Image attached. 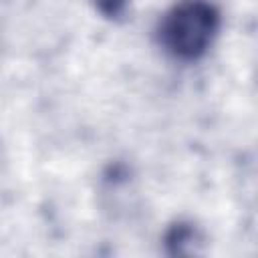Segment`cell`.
I'll list each match as a JSON object with an SVG mask.
<instances>
[{
  "label": "cell",
  "instance_id": "obj_1",
  "mask_svg": "<svg viewBox=\"0 0 258 258\" xmlns=\"http://www.w3.org/2000/svg\"><path fill=\"white\" fill-rule=\"evenodd\" d=\"M216 30V8L206 0H185L165 14L159 36L171 54L179 58H196L206 52Z\"/></svg>",
  "mask_w": 258,
  "mask_h": 258
},
{
  "label": "cell",
  "instance_id": "obj_2",
  "mask_svg": "<svg viewBox=\"0 0 258 258\" xmlns=\"http://www.w3.org/2000/svg\"><path fill=\"white\" fill-rule=\"evenodd\" d=\"M93 2L107 16H117L125 8V4H127V0H93Z\"/></svg>",
  "mask_w": 258,
  "mask_h": 258
}]
</instances>
